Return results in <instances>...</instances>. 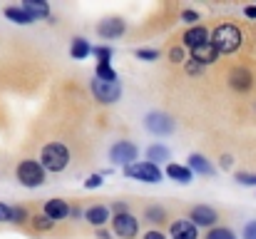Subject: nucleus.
<instances>
[{
	"label": "nucleus",
	"mask_w": 256,
	"mask_h": 239,
	"mask_svg": "<svg viewBox=\"0 0 256 239\" xmlns=\"http://www.w3.org/2000/svg\"><path fill=\"white\" fill-rule=\"evenodd\" d=\"M137 58L144 60V63H154L160 58V50H154V48H140L137 50Z\"/></svg>",
	"instance_id": "30"
},
{
	"label": "nucleus",
	"mask_w": 256,
	"mask_h": 239,
	"mask_svg": "<svg viewBox=\"0 0 256 239\" xmlns=\"http://www.w3.org/2000/svg\"><path fill=\"white\" fill-rule=\"evenodd\" d=\"M242 43H244V33L234 23H222L212 33V45L216 48L219 55H234L242 48Z\"/></svg>",
	"instance_id": "1"
},
{
	"label": "nucleus",
	"mask_w": 256,
	"mask_h": 239,
	"mask_svg": "<svg viewBox=\"0 0 256 239\" xmlns=\"http://www.w3.org/2000/svg\"><path fill=\"white\" fill-rule=\"evenodd\" d=\"M45 172H52V174H60L68 169L70 164V150L62 145V142H48L42 150H40V159Z\"/></svg>",
	"instance_id": "2"
},
{
	"label": "nucleus",
	"mask_w": 256,
	"mask_h": 239,
	"mask_svg": "<svg viewBox=\"0 0 256 239\" xmlns=\"http://www.w3.org/2000/svg\"><path fill=\"white\" fill-rule=\"evenodd\" d=\"M124 33H127V20L120 18V15L104 18V20H100V25H97V35L104 38V40H117V38H122Z\"/></svg>",
	"instance_id": "10"
},
{
	"label": "nucleus",
	"mask_w": 256,
	"mask_h": 239,
	"mask_svg": "<svg viewBox=\"0 0 256 239\" xmlns=\"http://www.w3.org/2000/svg\"><path fill=\"white\" fill-rule=\"evenodd\" d=\"M204 239H239L229 227H214V229H209L206 232V237Z\"/></svg>",
	"instance_id": "29"
},
{
	"label": "nucleus",
	"mask_w": 256,
	"mask_h": 239,
	"mask_svg": "<svg viewBox=\"0 0 256 239\" xmlns=\"http://www.w3.org/2000/svg\"><path fill=\"white\" fill-rule=\"evenodd\" d=\"M234 162H236V159L232 157V155H222V157H219V167H222L224 172H232V169H234Z\"/></svg>",
	"instance_id": "36"
},
{
	"label": "nucleus",
	"mask_w": 256,
	"mask_h": 239,
	"mask_svg": "<svg viewBox=\"0 0 256 239\" xmlns=\"http://www.w3.org/2000/svg\"><path fill=\"white\" fill-rule=\"evenodd\" d=\"M122 172H124V177H127V179H137V182H144V184H157V182H162V179H164V172H162L157 164L147 162V159L134 162V164L124 167Z\"/></svg>",
	"instance_id": "4"
},
{
	"label": "nucleus",
	"mask_w": 256,
	"mask_h": 239,
	"mask_svg": "<svg viewBox=\"0 0 256 239\" xmlns=\"http://www.w3.org/2000/svg\"><path fill=\"white\" fill-rule=\"evenodd\" d=\"M167 159H170V147H164L160 142H154V145L147 147V162H152V164L160 167V162H167Z\"/></svg>",
	"instance_id": "23"
},
{
	"label": "nucleus",
	"mask_w": 256,
	"mask_h": 239,
	"mask_svg": "<svg viewBox=\"0 0 256 239\" xmlns=\"http://www.w3.org/2000/svg\"><path fill=\"white\" fill-rule=\"evenodd\" d=\"M92 55L97 58V65H112L114 48H110V45H94L92 48Z\"/></svg>",
	"instance_id": "24"
},
{
	"label": "nucleus",
	"mask_w": 256,
	"mask_h": 239,
	"mask_svg": "<svg viewBox=\"0 0 256 239\" xmlns=\"http://www.w3.org/2000/svg\"><path fill=\"white\" fill-rule=\"evenodd\" d=\"M182 20H184L186 25H192V28H194V25H199V23H196V20H199V13H196V10H192V8H184V10H182Z\"/></svg>",
	"instance_id": "32"
},
{
	"label": "nucleus",
	"mask_w": 256,
	"mask_h": 239,
	"mask_svg": "<svg viewBox=\"0 0 256 239\" xmlns=\"http://www.w3.org/2000/svg\"><path fill=\"white\" fill-rule=\"evenodd\" d=\"M186 75H202L204 73V65H199L196 60H192V58H186Z\"/></svg>",
	"instance_id": "34"
},
{
	"label": "nucleus",
	"mask_w": 256,
	"mask_h": 239,
	"mask_svg": "<svg viewBox=\"0 0 256 239\" xmlns=\"http://www.w3.org/2000/svg\"><path fill=\"white\" fill-rule=\"evenodd\" d=\"M192 60H196L199 65L206 68V65H214L219 60V53H216V48L212 43H206V45H199V48L192 50Z\"/></svg>",
	"instance_id": "17"
},
{
	"label": "nucleus",
	"mask_w": 256,
	"mask_h": 239,
	"mask_svg": "<svg viewBox=\"0 0 256 239\" xmlns=\"http://www.w3.org/2000/svg\"><path fill=\"white\" fill-rule=\"evenodd\" d=\"M196 229H214L216 222H219V212L209 204H194L189 209V217H186Z\"/></svg>",
	"instance_id": "7"
},
{
	"label": "nucleus",
	"mask_w": 256,
	"mask_h": 239,
	"mask_svg": "<svg viewBox=\"0 0 256 239\" xmlns=\"http://www.w3.org/2000/svg\"><path fill=\"white\" fill-rule=\"evenodd\" d=\"M15 177L22 187L28 189H35V187H42L45 179H48V172L42 169V164L38 159H20L18 167H15Z\"/></svg>",
	"instance_id": "3"
},
{
	"label": "nucleus",
	"mask_w": 256,
	"mask_h": 239,
	"mask_svg": "<svg viewBox=\"0 0 256 239\" xmlns=\"http://www.w3.org/2000/svg\"><path fill=\"white\" fill-rule=\"evenodd\" d=\"M170 237L172 239H199V229L184 217V219H176L172 222L170 227Z\"/></svg>",
	"instance_id": "16"
},
{
	"label": "nucleus",
	"mask_w": 256,
	"mask_h": 239,
	"mask_svg": "<svg viewBox=\"0 0 256 239\" xmlns=\"http://www.w3.org/2000/svg\"><path fill=\"white\" fill-rule=\"evenodd\" d=\"M97 239H112V234L104 232V229H97Z\"/></svg>",
	"instance_id": "42"
},
{
	"label": "nucleus",
	"mask_w": 256,
	"mask_h": 239,
	"mask_svg": "<svg viewBox=\"0 0 256 239\" xmlns=\"http://www.w3.org/2000/svg\"><path fill=\"white\" fill-rule=\"evenodd\" d=\"M85 219L90 227H94V229H102L104 224H110V219H112V209L107 207V204H92V207H87L85 209Z\"/></svg>",
	"instance_id": "11"
},
{
	"label": "nucleus",
	"mask_w": 256,
	"mask_h": 239,
	"mask_svg": "<svg viewBox=\"0 0 256 239\" xmlns=\"http://www.w3.org/2000/svg\"><path fill=\"white\" fill-rule=\"evenodd\" d=\"M94 80H102V82H117L120 75L112 65H97L94 68Z\"/></svg>",
	"instance_id": "26"
},
{
	"label": "nucleus",
	"mask_w": 256,
	"mask_h": 239,
	"mask_svg": "<svg viewBox=\"0 0 256 239\" xmlns=\"http://www.w3.org/2000/svg\"><path fill=\"white\" fill-rule=\"evenodd\" d=\"M30 217H32V214L28 212V207H22V204H15V207H12V224L20 227V224L30 222Z\"/></svg>",
	"instance_id": "27"
},
{
	"label": "nucleus",
	"mask_w": 256,
	"mask_h": 239,
	"mask_svg": "<svg viewBox=\"0 0 256 239\" xmlns=\"http://www.w3.org/2000/svg\"><path fill=\"white\" fill-rule=\"evenodd\" d=\"M30 224H32V229H35V232H52L58 222L48 219L45 214H32V217H30Z\"/></svg>",
	"instance_id": "25"
},
{
	"label": "nucleus",
	"mask_w": 256,
	"mask_h": 239,
	"mask_svg": "<svg viewBox=\"0 0 256 239\" xmlns=\"http://www.w3.org/2000/svg\"><path fill=\"white\" fill-rule=\"evenodd\" d=\"M244 15H246V18H256V5H246V8H244Z\"/></svg>",
	"instance_id": "41"
},
{
	"label": "nucleus",
	"mask_w": 256,
	"mask_h": 239,
	"mask_svg": "<svg viewBox=\"0 0 256 239\" xmlns=\"http://www.w3.org/2000/svg\"><path fill=\"white\" fill-rule=\"evenodd\" d=\"M90 90H92L94 100L102 102V105H114V102H120V97H122V82H120V80H117V82H102V80L92 78Z\"/></svg>",
	"instance_id": "5"
},
{
	"label": "nucleus",
	"mask_w": 256,
	"mask_h": 239,
	"mask_svg": "<svg viewBox=\"0 0 256 239\" xmlns=\"http://www.w3.org/2000/svg\"><path fill=\"white\" fill-rule=\"evenodd\" d=\"M244 239H256V219H252V222L244 227Z\"/></svg>",
	"instance_id": "37"
},
{
	"label": "nucleus",
	"mask_w": 256,
	"mask_h": 239,
	"mask_svg": "<svg viewBox=\"0 0 256 239\" xmlns=\"http://www.w3.org/2000/svg\"><path fill=\"white\" fill-rule=\"evenodd\" d=\"M137 157H140V150H137V145L130 142V140H120V142H114V145L110 147V159H112V164L130 167V164L137 162Z\"/></svg>",
	"instance_id": "8"
},
{
	"label": "nucleus",
	"mask_w": 256,
	"mask_h": 239,
	"mask_svg": "<svg viewBox=\"0 0 256 239\" xmlns=\"http://www.w3.org/2000/svg\"><path fill=\"white\" fill-rule=\"evenodd\" d=\"M206 43H212V33H209V28H204V25L189 28V30L184 33V38H182V45H184L186 50H194V48L206 45Z\"/></svg>",
	"instance_id": "12"
},
{
	"label": "nucleus",
	"mask_w": 256,
	"mask_h": 239,
	"mask_svg": "<svg viewBox=\"0 0 256 239\" xmlns=\"http://www.w3.org/2000/svg\"><path fill=\"white\" fill-rule=\"evenodd\" d=\"M112 209H114V214H120V212H130V209H127V204H124V202H117V204H114V207H112Z\"/></svg>",
	"instance_id": "40"
},
{
	"label": "nucleus",
	"mask_w": 256,
	"mask_h": 239,
	"mask_svg": "<svg viewBox=\"0 0 256 239\" xmlns=\"http://www.w3.org/2000/svg\"><path fill=\"white\" fill-rule=\"evenodd\" d=\"M42 214L52 222H62V219L70 217V204L65 199H48L42 204Z\"/></svg>",
	"instance_id": "13"
},
{
	"label": "nucleus",
	"mask_w": 256,
	"mask_h": 239,
	"mask_svg": "<svg viewBox=\"0 0 256 239\" xmlns=\"http://www.w3.org/2000/svg\"><path fill=\"white\" fill-rule=\"evenodd\" d=\"M0 224H12V207L0 202Z\"/></svg>",
	"instance_id": "33"
},
{
	"label": "nucleus",
	"mask_w": 256,
	"mask_h": 239,
	"mask_svg": "<svg viewBox=\"0 0 256 239\" xmlns=\"http://www.w3.org/2000/svg\"><path fill=\"white\" fill-rule=\"evenodd\" d=\"M22 8L35 18V20H42V18H50V5L45 0H25Z\"/></svg>",
	"instance_id": "22"
},
{
	"label": "nucleus",
	"mask_w": 256,
	"mask_h": 239,
	"mask_svg": "<svg viewBox=\"0 0 256 239\" xmlns=\"http://www.w3.org/2000/svg\"><path fill=\"white\" fill-rule=\"evenodd\" d=\"M234 179L244 187H256V174H252V172H236Z\"/></svg>",
	"instance_id": "31"
},
{
	"label": "nucleus",
	"mask_w": 256,
	"mask_h": 239,
	"mask_svg": "<svg viewBox=\"0 0 256 239\" xmlns=\"http://www.w3.org/2000/svg\"><path fill=\"white\" fill-rule=\"evenodd\" d=\"M167 58H170V63H176V65L186 63V48H184V45H172Z\"/></svg>",
	"instance_id": "28"
},
{
	"label": "nucleus",
	"mask_w": 256,
	"mask_h": 239,
	"mask_svg": "<svg viewBox=\"0 0 256 239\" xmlns=\"http://www.w3.org/2000/svg\"><path fill=\"white\" fill-rule=\"evenodd\" d=\"M2 15H5L10 23H15V25H32V23H35V18H32L22 5H8V8L2 10Z\"/></svg>",
	"instance_id": "18"
},
{
	"label": "nucleus",
	"mask_w": 256,
	"mask_h": 239,
	"mask_svg": "<svg viewBox=\"0 0 256 239\" xmlns=\"http://www.w3.org/2000/svg\"><path fill=\"white\" fill-rule=\"evenodd\" d=\"M144 222H150V224H154V227L164 224V222H167V209H164L162 204H147V207H144Z\"/></svg>",
	"instance_id": "21"
},
{
	"label": "nucleus",
	"mask_w": 256,
	"mask_h": 239,
	"mask_svg": "<svg viewBox=\"0 0 256 239\" xmlns=\"http://www.w3.org/2000/svg\"><path fill=\"white\" fill-rule=\"evenodd\" d=\"M70 217H72V219H82V217H85V209L75 204V207H70Z\"/></svg>",
	"instance_id": "38"
},
{
	"label": "nucleus",
	"mask_w": 256,
	"mask_h": 239,
	"mask_svg": "<svg viewBox=\"0 0 256 239\" xmlns=\"http://www.w3.org/2000/svg\"><path fill=\"white\" fill-rule=\"evenodd\" d=\"M186 167L194 172V174H202V177H214L216 174V167L199 152H192L189 159H186Z\"/></svg>",
	"instance_id": "15"
},
{
	"label": "nucleus",
	"mask_w": 256,
	"mask_h": 239,
	"mask_svg": "<svg viewBox=\"0 0 256 239\" xmlns=\"http://www.w3.org/2000/svg\"><path fill=\"white\" fill-rule=\"evenodd\" d=\"M254 110H256V102H254Z\"/></svg>",
	"instance_id": "43"
},
{
	"label": "nucleus",
	"mask_w": 256,
	"mask_h": 239,
	"mask_svg": "<svg viewBox=\"0 0 256 239\" xmlns=\"http://www.w3.org/2000/svg\"><path fill=\"white\" fill-rule=\"evenodd\" d=\"M229 85L236 90V92H249L254 87V75L249 68H234L229 73Z\"/></svg>",
	"instance_id": "14"
},
{
	"label": "nucleus",
	"mask_w": 256,
	"mask_h": 239,
	"mask_svg": "<svg viewBox=\"0 0 256 239\" xmlns=\"http://www.w3.org/2000/svg\"><path fill=\"white\" fill-rule=\"evenodd\" d=\"M70 55H72L75 60H85V58H90V55H92V45H90V40H87V38H82V35L72 38Z\"/></svg>",
	"instance_id": "20"
},
{
	"label": "nucleus",
	"mask_w": 256,
	"mask_h": 239,
	"mask_svg": "<svg viewBox=\"0 0 256 239\" xmlns=\"http://www.w3.org/2000/svg\"><path fill=\"white\" fill-rule=\"evenodd\" d=\"M142 239H167V237H164L160 229H150V232H147V234H144Z\"/></svg>",
	"instance_id": "39"
},
{
	"label": "nucleus",
	"mask_w": 256,
	"mask_h": 239,
	"mask_svg": "<svg viewBox=\"0 0 256 239\" xmlns=\"http://www.w3.org/2000/svg\"><path fill=\"white\" fill-rule=\"evenodd\" d=\"M102 174H90L85 179V189H97V187H102Z\"/></svg>",
	"instance_id": "35"
},
{
	"label": "nucleus",
	"mask_w": 256,
	"mask_h": 239,
	"mask_svg": "<svg viewBox=\"0 0 256 239\" xmlns=\"http://www.w3.org/2000/svg\"><path fill=\"white\" fill-rule=\"evenodd\" d=\"M164 174H167L170 179H174V182H179V184H189V182L194 179V172H192L186 164H176V162H170V164H167Z\"/></svg>",
	"instance_id": "19"
},
{
	"label": "nucleus",
	"mask_w": 256,
	"mask_h": 239,
	"mask_svg": "<svg viewBox=\"0 0 256 239\" xmlns=\"http://www.w3.org/2000/svg\"><path fill=\"white\" fill-rule=\"evenodd\" d=\"M112 232L120 239H134L140 234V217H134L132 212H120L110 219Z\"/></svg>",
	"instance_id": "6"
},
{
	"label": "nucleus",
	"mask_w": 256,
	"mask_h": 239,
	"mask_svg": "<svg viewBox=\"0 0 256 239\" xmlns=\"http://www.w3.org/2000/svg\"><path fill=\"white\" fill-rule=\"evenodd\" d=\"M144 127L152 132V135H157V137H167L172 135L174 130H176V122L172 120L167 112H150L147 117H144Z\"/></svg>",
	"instance_id": "9"
}]
</instances>
